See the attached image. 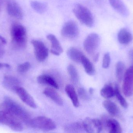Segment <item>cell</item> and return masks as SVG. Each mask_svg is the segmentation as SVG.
I'll return each mask as SVG.
<instances>
[{
	"label": "cell",
	"mask_w": 133,
	"mask_h": 133,
	"mask_svg": "<svg viewBox=\"0 0 133 133\" xmlns=\"http://www.w3.org/2000/svg\"><path fill=\"white\" fill-rule=\"evenodd\" d=\"M3 110L9 112L14 115L22 122L29 124L30 116L27 111L11 98L5 96L2 105Z\"/></svg>",
	"instance_id": "cell-1"
},
{
	"label": "cell",
	"mask_w": 133,
	"mask_h": 133,
	"mask_svg": "<svg viewBox=\"0 0 133 133\" xmlns=\"http://www.w3.org/2000/svg\"><path fill=\"white\" fill-rule=\"evenodd\" d=\"M12 44L14 48L17 49L25 48L27 44L26 30L23 25L19 23H13L11 28Z\"/></svg>",
	"instance_id": "cell-2"
},
{
	"label": "cell",
	"mask_w": 133,
	"mask_h": 133,
	"mask_svg": "<svg viewBox=\"0 0 133 133\" xmlns=\"http://www.w3.org/2000/svg\"><path fill=\"white\" fill-rule=\"evenodd\" d=\"M73 12L82 24L88 27L93 26L94 23V16L86 6L80 4H76L74 7Z\"/></svg>",
	"instance_id": "cell-3"
},
{
	"label": "cell",
	"mask_w": 133,
	"mask_h": 133,
	"mask_svg": "<svg viewBox=\"0 0 133 133\" xmlns=\"http://www.w3.org/2000/svg\"><path fill=\"white\" fill-rule=\"evenodd\" d=\"M0 123L16 132H21L23 129L22 121L14 115L5 110L0 111Z\"/></svg>",
	"instance_id": "cell-4"
},
{
	"label": "cell",
	"mask_w": 133,
	"mask_h": 133,
	"mask_svg": "<svg viewBox=\"0 0 133 133\" xmlns=\"http://www.w3.org/2000/svg\"><path fill=\"white\" fill-rule=\"evenodd\" d=\"M29 125L34 129L45 131H51L56 128V124L53 120L45 116H38L31 119Z\"/></svg>",
	"instance_id": "cell-5"
},
{
	"label": "cell",
	"mask_w": 133,
	"mask_h": 133,
	"mask_svg": "<svg viewBox=\"0 0 133 133\" xmlns=\"http://www.w3.org/2000/svg\"><path fill=\"white\" fill-rule=\"evenodd\" d=\"M100 44V37L97 34L92 33L86 37L83 42V47L89 54H94Z\"/></svg>",
	"instance_id": "cell-6"
},
{
	"label": "cell",
	"mask_w": 133,
	"mask_h": 133,
	"mask_svg": "<svg viewBox=\"0 0 133 133\" xmlns=\"http://www.w3.org/2000/svg\"><path fill=\"white\" fill-rule=\"evenodd\" d=\"M31 43L33 46L37 60L39 62L45 61L48 57L49 52L44 43L39 40H33L31 41Z\"/></svg>",
	"instance_id": "cell-7"
},
{
	"label": "cell",
	"mask_w": 133,
	"mask_h": 133,
	"mask_svg": "<svg viewBox=\"0 0 133 133\" xmlns=\"http://www.w3.org/2000/svg\"><path fill=\"white\" fill-rule=\"evenodd\" d=\"M79 33V27L76 22L70 20L66 22L61 30L62 36L68 39H74L78 36Z\"/></svg>",
	"instance_id": "cell-8"
},
{
	"label": "cell",
	"mask_w": 133,
	"mask_h": 133,
	"mask_svg": "<svg viewBox=\"0 0 133 133\" xmlns=\"http://www.w3.org/2000/svg\"><path fill=\"white\" fill-rule=\"evenodd\" d=\"M123 91L125 96L130 97L133 94V65L125 72L123 77Z\"/></svg>",
	"instance_id": "cell-9"
},
{
	"label": "cell",
	"mask_w": 133,
	"mask_h": 133,
	"mask_svg": "<svg viewBox=\"0 0 133 133\" xmlns=\"http://www.w3.org/2000/svg\"><path fill=\"white\" fill-rule=\"evenodd\" d=\"M7 10L9 15L17 19H22L23 17V11L18 3L15 0H8Z\"/></svg>",
	"instance_id": "cell-10"
},
{
	"label": "cell",
	"mask_w": 133,
	"mask_h": 133,
	"mask_svg": "<svg viewBox=\"0 0 133 133\" xmlns=\"http://www.w3.org/2000/svg\"><path fill=\"white\" fill-rule=\"evenodd\" d=\"M19 98L24 103L32 109H36L37 105L32 97L23 87H19L16 91Z\"/></svg>",
	"instance_id": "cell-11"
},
{
	"label": "cell",
	"mask_w": 133,
	"mask_h": 133,
	"mask_svg": "<svg viewBox=\"0 0 133 133\" xmlns=\"http://www.w3.org/2000/svg\"><path fill=\"white\" fill-rule=\"evenodd\" d=\"M2 86L6 90L12 92H16L20 87L19 80L16 77L11 75H5L2 81Z\"/></svg>",
	"instance_id": "cell-12"
},
{
	"label": "cell",
	"mask_w": 133,
	"mask_h": 133,
	"mask_svg": "<svg viewBox=\"0 0 133 133\" xmlns=\"http://www.w3.org/2000/svg\"><path fill=\"white\" fill-rule=\"evenodd\" d=\"M111 7L123 17H127L129 15V9L122 0H109Z\"/></svg>",
	"instance_id": "cell-13"
},
{
	"label": "cell",
	"mask_w": 133,
	"mask_h": 133,
	"mask_svg": "<svg viewBox=\"0 0 133 133\" xmlns=\"http://www.w3.org/2000/svg\"><path fill=\"white\" fill-rule=\"evenodd\" d=\"M46 37L51 44V52L55 55H60L63 52V49L57 37L51 34H48Z\"/></svg>",
	"instance_id": "cell-14"
},
{
	"label": "cell",
	"mask_w": 133,
	"mask_h": 133,
	"mask_svg": "<svg viewBox=\"0 0 133 133\" xmlns=\"http://www.w3.org/2000/svg\"><path fill=\"white\" fill-rule=\"evenodd\" d=\"M44 94L52 100L54 102L60 106L63 105V100L61 96L57 92L52 88L47 87L45 88L43 92Z\"/></svg>",
	"instance_id": "cell-15"
},
{
	"label": "cell",
	"mask_w": 133,
	"mask_h": 133,
	"mask_svg": "<svg viewBox=\"0 0 133 133\" xmlns=\"http://www.w3.org/2000/svg\"><path fill=\"white\" fill-rule=\"evenodd\" d=\"M118 40L120 43L127 45L132 40V35L127 29L122 28L118 33Z\"/></svg>",
	"instance_id": "cell-16"
},
{
	"label": "cell",
	"mask_w": 133,
	"mask_h": 133,
	"mask_svg": "<svg viewBox=\"0 0 133 133\" xmlns=\"http://www.w3.org/2000/svg\"><path fill=\"white\" fill-rule=\"evenodd\" d=\"M38 83L48 85L56 89H59V86L54 78L48 75H41L37 78Z\"/></svg>",
	"instance_id": "cell-17"
},
{
	"label": "cell",
	"mask_w": 133,
	"mask_h": 133,
	"mask_svg": "<svg viewBox=\"0 0 133 133\" xmlns=\"http://www.w3.org/2000/svg\"><path fill=\"white\" fill-rule=\"evenodd\" d=\"M70 59L77 63H81L84 55L80 50L74 47L69 48L66 52Z\"/></svg>",
	"instance_id": "cell-18"
},
{
	"label": "cell",
	"mask_w": 133,
	"mask_h": 133,
	"mask_svg": "<svg viewBox=\"0 0 133 133\" xmlns=\"http://www.w3.org/2000/svg\"><path fill=\"white\" fill-rule=\"evenodd\" d=\"M65 90L66 94L70 98L73 105L75 107H78L79 105L78 95L74 87L70 84H67Z\"/></svg>",
	"instance_id": "cell-19"
},
{
	"label": "cell",
	"mask_w": 133,
	"mask_h": 133,
	"mask_svg": "<svg viewBox=\"0 0 133 133\" xmlns=\"http://www.w3.org/2000/svg\"><path fill=\"white\" fill-rule=\"evenodd\" d=\"M106 125L110 133H122V129L119 123L114 119H110L106 122Z\"/></svg>",
	"instance_id": "cell-20"
},
{
	"label": "cell",
	"mask_w": 133,
	"mask_h": 133,
	"mask_svg": "<svg viewBox=\"0 0 133 133\" xmlns=\"http://www.w3.org/2000/svg\"><path fill=\"white\" fill-rule=\"evenodd\" d=\"M103 105L109 113L112 116H116L118 114L119 110L116 104L109 100H105L103 102Z\"/></svg>",
	"instance_id": "cell-21"
},
{
	"label": "cell",
	"mask_w": 133,
	"mask_h": 133,
	"mask_svg": "<svg viewBox=\"0 0 133 133\" xmlns=\"http://www.w3.org/2000/svg\"><path fill=\"white\" fill-rule=\"evenodd\" d=\"M30 4L32 8L39 14L44 13L47 9V4L44 2L37 1H32L30 2Z\"/></svg>",
	"instance_id": "cell-22"
},
{
	"label": "cell",
	"mask_w": 133,
	"mask_h": 133,
	"mask_svg": "<svg viewBox=\"0 0 133 133\" xmlns=\"http://www.w3.org/2000/svg\"><path fill=\"white\" fill-rule=\"evenodd\" d=\"M81 63L83 65L87 74L90 75H94L95 73L94 67L90 61L85 55L83 56Z\"/></svg>",
	"instance_id": "cell-23"
},
{
	"label": "cell",
	"mask_w": 133,
	"mask_h": 133,
	"mask_svg": "<svg viewBox=\"0 0 133 133\" xmlns=\"http://www.w3.org/2000/svg\"><path fill=\"white\" fill-rule=\"evenodd\" d=\"M84 129L82 123L79 122L73 123L66 125L64 130L66 132L78 133Z\"/></svg>",
	"instance_id": "cell-24"
},
{
	"label": "cell",
	"mask_w": 133,
	"mask_h": 133,
	"mask_svg": "<svg viewBox=\"0 0 133 133\" xmlns=\"http://www.w3.org/2000/svg\"><path fill=\"white\" fill-rule=\"evenodd\" d=\"M84 130L88 133H96V130L92 119L87 118L82 123Z\"/></svg>",
	"instance_id": "cell-25"
},
{
	"label": "cell",
	"mask_w": 133,
	"mask_h": 133,
	"mask_svg": "<svg viewBox=\"0 0 133 133\" xmlns=\"http://www.w3.org/2000/svg\"><path fill=\"white\" fill-rule=\"evenodd\" d=\"M100 93L104 98L108 99L115 96V89L110 85H105L101 90Z\"/></svg>",
	"instance_id": "cell-26"
},
{
	"label": "cell",
	"mask_w": 133,
	"mask_h": 133,
	"mask_svg": "<svg viewBox=\"0 0 133 133\" xmlns=\"http://www.w3.org/2000/svg\"><path fill=\"white\" fill-rule=\"evenodd\" d=\"M125 65L122 61L117 62L116 66V77L118 81L120 82L123 79L125 74Z\"/></svg>",
	"instance_id": "cell-27"
},
{
	"label": "cell",
	"mask_w": 133,
	"mask_h": 133,
	"mask_svg": "<svg viewBox=\"0 0 133 133\" xmlns=\"http://www.w3.org/2000/svg\"><path fill=\"white\" fill-rule=\"evenodd\" d=\"M68 73L73 83L77 84L79 81V75L77 70L74 66L72 65H69L67 68Z\"/></svg>",
	"instance_id": "cell-28"
},
{
	"label": "cell",
	"mask_w": 133,
	"mask_h": 133,
	"mask_svg": "<svg viewBox=\"0 0 133 133\" xmlns=\"http://www.w3.org/2000/svg\"><path fill=\"white\" fill-rule=\"evenodd\" d=\"M115 95L118 101L123 107L124 108H127L128 107V104L126 100L124 97H123L120 93L118 86L116 84L115 87Z\"/></svg>",
	"instance_id": "cell-29"
},
{
	"label": "cell",
	"mask_w": 133,
	"mask_h": 133,
	"mask_svg": "<svg viewBox=\"0 0 133 133\" xmlns=\"http://www.w3.org/2000/svg\"><path fill=\"white\" fill-rule=\"evenodd\" d=\"M31 67L30 63L29 62H26L20 64L17 67V71L20 73H24L27 72Z\"/></svg>",
	"instance_id": "cell-30"
},
{
	"label": "cell",
	"mask_w": 133,
	"mask_h": 133,
	"mask_svg": "<svg viewBox=\"0 0 133 133\" xmlns=\"http://www.w3.org/2000/svg\"><path fill=\"white\" fill-rule=\"evenodd\" d=\"M77 93L79 97L84 100H88L90 99L87 91L83 87H81L78 89Z\"/></svg>",
	"instance_id": "cell-31"
},
{
	"label": "cell",
	"mask_w": 133,
	"mask_h": 133,
	"mask_svg": "<svg viewBox=\"0 0 133 133\" xmlns=\"http://www.w3.org/2000/svg\"><path fill=\"white\" fill-rule=\"evenodd\" d=\"M111 63V56L108 52L105 54L102 61V67L104 68H108L109 67Z\"/></svg>",
	"instance_id": "cell-32"
},
{
	"label": "cell",
	"mask_w": 133,
	"mask_h": 133,
	"mask_svg": "<svg viewBox=\"0 0 133 133\" xmlns=\"http://www.w3.org/2000/svg\"><path fill=\"white\" fill-rule=\"evenodd\" d=\"M96 130V133H100L103 129V125L101 120L97 118L92 119Z\"/></svg>",
	"instance_id": "cell-33"
},
{
	"label": "cell",
	"mask_w": 133,
	"mask_h": 133,
	"mask_svg": "<svg viewBox=\"0 0 133 133\" xmlns=\"http://www.w3.org/2000/svg\"><path fill=\"white\" fill-rule=\"evenodd\" d=\"M5 45L3 44L1 41H0V58H1L4 56L5 54Z\"/></svg>",
	"instance_id": "cell-34"
},
{
	"label": "cell",
	"mask_w": 133,
	"mask_h": 133,
	"mask_svg": "<svg viewBox=\"0 0 133 133\" xmlns=\"http://www.w3.org/2000/svg\"><path fill=\"white\" fill-rule=\"evenodd\" d=\"M10 67V65L8 63L0 62V69L3 68H9Z\"/></svg>",
	"instance_id": "cell-35"
},
{
	"label": "cell",
	"mask_w": 133,
	"mask_h": 133,
	"mask_svg": "<svg viewBox=\"0 0 133 133\" xmlns=\"http://www.w3.org/2000/svg\"><path fill=\"white\" fill-rule=\"evenodd\" d=\"M129 55L130 59L133 65V49H131L130 50L129 52Z\"/></svg>",
	"instance_id": "cell-36"
},
{
	"label": "cell",
	"mask_w": 133,
	"mask_h": 133,
	"mask_svg": "<svg viewBox=\"0 0 133 133\" xmlns=\"http://www.w3.org/2000/svg\"><path fill=\"white\" fill-rule=\"evenodd\" d=\"M0 41L4 45L7 43V41H6L5 38L2 37V36H1V35H0Z\"/></svg>",
	"instance_id": "cell-37"
},
{
	"label": "cell",
	"mask_w": 133,
	"mask_h": 133,
	"mask_svg": "<svg viewBox=\"0 0 133 133\" xmlns=\"http://www.w3.org/2000/svg\"><path fill=\"white\" fill-rule=\"evenodd\" d=\"M99 57V53H97L94 56V61L95 62H97L98 60V58Z\"/></svg>",
	"instance_id": "cell-38"
},
{
	"label": "cell",
	"mask_w": 133,
	"mask_h": 133,
	"mask_svg": "<svg viewBox=\"0 0 133 133\" xmlns=\"http://www.w3.org/2000/svg\"><path fill=\"white\" fill-rule=\"evenodd\" d=\"M94 1L98 4L101 5L103 4L104 0H94Z\"/></svg>",
	"instance_id": "cell-39"
},
{
	"label": "cell",
	"mask_w": 133,
	"mask_h": 133,
	"mask_svg": "<svg viewBox=\"0 0 133 133\" xmlns=\"http://www.w3.org/2000/svg\"><path fill=\"white\" fill-rule=\"evenodd\" d=\"M89 92L91 94H92L94 92V89H93V88L91 87V88H90V89H89Z\"/></svg>",
	"instance_id": "cell-40"
},
{
	"label": "cell",
	"mask_w": 133,
	"mask_h": 133,
	"mask_svg": "<svg viewBox=\"0 0 133 133\" xmlns=\"http://www.w3.org/2000/svg\"><path fill=\"white\" fill-rule=\"evenodd\" d=\"M5 1V0H0V1Z\"/></svg>",
	"instance_id": "cell-41"
}]
</instances>
